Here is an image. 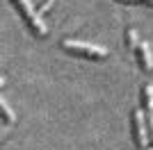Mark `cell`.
I'll list each match as a JSON object with an SVG mask.
<instances>
[{"label":"cell","mask_w":153,"mask_h":150,"mask_svg":"<svg viewBox=\"0 0 153 150\" xmlns=\"http://www.w3.org/2000/svg\"><path fill=\"white\" fill-rule=\"evenodd\" d=\"M135 52H137V59H140L142 71L151 73V71H153V50H151V46H149L146 41H140V46H137Z\"/></svg>","instance_id":"obj_4"},{"label":"cell","mask_w":153,"mask_h":150,"mask_svg":"<svg viewBox=\"0 0 153 150\" xmlns=\"http://www.w3.org/2000/svg\"><path fill=\"white\" fill-rule=\"evenodd\" d=\"M146 5H151V7H153V0H146Z\"/></svg>","instance_id":"obj_11"},{"label":"cell","mask_w":153,"mask_h":150,"mask_svg":"<svg viewBox=\"0 0 153 150\" xmlns=\"http://www.w3.org/2000/svg\"><path fill=\"white\" fill-rule=\"evenodd\" d=\"M14 7L21 12V16L25 18V23L30 25V30L37 34V37H48V25H46L44 16L39 14V9L32 7V0H12Z\"/></svg>","instance_id":"obj_1"},{"label":"cell","mask_w":153,"mask_h":150,"mask_svg":"<svg viewBox=\"0 0 153 150\" xmlns=\"http://www.w3.org/2000/svg\"><path fill=\"white\" fill-rule=\"evenodd\" d=\"M121 2H130V5H146V0H121Z\"/></svg>","instance_id":"obj_10"},{"label":"cell","mask_w":153,"mask_h":150,"mask_svg":"<svg viewBox=\"0 0 153 150\" xmlns=\"http://www.w3.org/2000/svg\"><path fill=\"white\" fill-rule=\"evenodd\" d=\"M62 48L71 55H80V57H87V59H105L110 55L108 48L87 43V41H80V39H62Z\"/></svg>","instance_id":"obj_2"},{"label":"cell","mask_w":153,"mask_h":150,"mask_svg":"<svg viewBox=\"0 0 153 150\" xmlns=\"http://www.w3.org/2000/svg\"><path fill=\"white\" fill-rule=\"evenodd\" d=\"M142 107L146 112H153V84H144L142 87Z\"/></svg>","instance_id":"obj_5"},{"label":"cell","mask_w":153,"mask_h":150,"mask_svg":"<svg viewBox=\"0 0 153 150\" xmlns=\"http://www.w3.org/2000/svg\"><path fill=\"white\" fill-rule=\"evenodd\" d=\"M133 137H135L137 148H149V143H153L144 109H135V112H133Z\"/></svg>","instance_id":"obj_3"},{"label":"cell","mask_w":153,"mask_h":150,"mask_svg":"<svg viewBox=\"0 0 153 150\" xmlns=\"http://www.w3.org/2000/svg\"><path fill=\"white\" fill-rule=\"evenodd\" d=\"M140 150H153V148H140Z\"/></svg>","instance_id":"obj_12"},{"label":"cell","mask_w":153,"mask_h":150,"mask_svg":"<svg viewBox=\"0 0 153 150\" xmlns=\"http://www.w3.org/2000/svg\"><path fill=\"white\" fill-rule=\"evenodd\" d=\"M0 112H2V118H5L7 123H14V121H16V114H14V109L9 107V102H7L5 98L0 100Z\"/></svg>","instance_id":"obj_7"},{"label":"cell","mask_w":153,"mask_h":150,"mask_svg":"<svg viewBox=\"0 0 153 150\" xmlns=\"http://www.w3.org/2000/svg\"><path fill=\"white\" fill-rule=\"evenodd\" d=\"M53 2H55V0H44V2H41V5L37 7V9H39V14L44 16V14H46V12H48V9L53 7Z\"/></svg>","instance_id":"obj_8"},{"label":"cell","mask_w":153,"mask_h":150,"mask_svg":"<svg viewBox=\"0 0 153 150\" xmlns=\"http://www.w3.org/2000/svg\"><path fill=\"white\" fill-rule=\"evenodd\" d=\"M146 121H149V132H151V141H153V112H146Z\"/></svg>","instance_id":"obj_9"},{"label":"cell","mask_w":153,"mask_h":150,"mask_svg":"<svg viewBox=\"0 0 153 150\" xmlns=\"http://www.w3.org/2000/svg\"><path fill=\"white\" fill-rule=\"evenodd\" d=\"M137 46H140L137 30H135V27H126V48L128 50H137Z\"/></svg>","instance_id":"obj_6"}]
</instances>
